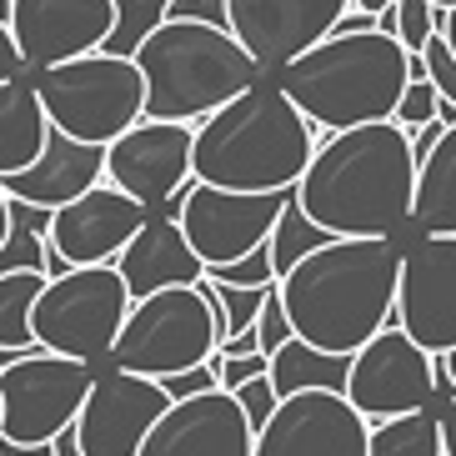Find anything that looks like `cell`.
<instances>
[{
	"mask_svg": "<svg viewBox=\"0 0 456 456\" xmlns=\"http://www.w3.org/2000/svg\"><path fill=\"white\" fill-rule=\"evenodd\" d=\"M396 236H326L276 276V296L301 341L351 356L371 331L396 322Z\"/></svg>",
	"mask_w": 456,
	"mask_h": 456,
	"instance_id": "1",
	"label": "cell"
},
{
	"mask_svg": "<svg viewBox=\"0 0 456 456\" xmlns=\"http://www.w3.org/2000/svg\"><path fill=\"white\" fill-rule=\"evenodd\" d=\"M411 135L396 121L336 131L296 175V206L331 236H396L411 226Z\"/></svg>",
	"mask_w": 456,
	"mask_h": 456,
	"instance_id": "2",
	"label": "cell"
},
{
	"mask_svg": "<svg viewBox=\"0 0 456 456\" xmlns=\"http://www.w3.org/2000/svg\"><path fill=\"white\" fill-rule=\"evenodd\" d=\"M316 151V126L281 86L251 81L191 135V175L231 191H291Z\"/></svg>",
	"mask_w": 456,
	"mask_h": 456,
	"instance_id": "3",
	"label": "cell"
},
{
	"mask_svg": "<svg viewBox=\"0 0 456 456\" xmlns=\"http://www.w3.org/2000/svg\"><path fill=\"white\" fill-rule=\"evenodd\" d=\"M281 86L296 101V110L322 131H346L366 121H391V106L406 76V45L387 30H346V36H322L306 51L281 61Z\"/></svg>",
	"mask_w": 456,
	"mask_h": 456,
	"instance_id": "4",
	"label": "cell"
},
{
	"mask_svg": "<svg viewBox=\"0 0 456 456\" xmlns=\"http://www.w3.org/2000/svg\"><path fill=\"white\" fill-rule=\"evenodd\" d=\"M135 66L146 81V116H171V121H201L206 110L261 81V66L226 26L181 20V15H166L135 45Z\"/></svg>",
	"mask_w": 456,
	"mask_h": 456,
	"instance_id": "5",
	"label": "cell"
},
{
	"mask_svg": "<svg viewBox=\"0 0 456 456\" xmlns=\"http://www.w3.org/2000/svg\"><path fill=\"white\" fill-rule=\"evenodd\" d=\"M30 86H36L45 121L55 131L95 141V146H106L110 135H121L131 121L146 116V81H141L135 55H110L101 45L41 66L30 76Z\"/></svg>",
	"mask_w": 456,
	"mask_h": 456,
	"instance_id": "6",
	"label": "cell"
},
{
	"mask_svg": "<svg viewBox=\"0 0 456 456\" xmlns=\"http://www.w3.org/2000/svg\"><path fill=\"white\" fill-rule=\"evenodd\" d=\"M131 291L121 271L110 266H66L61 276H45L30 306V336L45 351L76 356V362H101L110 356V341L126 322Z\"/></svg>",
	"mask_w": 456,
	"mask_h": 456,
	"instance_id": "7",
	"label": "cell"
},
{
	"mask_svg": "<svg viewBox=\"0 0 456 456\" xmlns=\"http://www.w3.org/2000/svg\"><path fill=\"white\" fill-rule=\"evenodd\" d=\"M216 351V311L191 286H161V291L131 296L126 322L110 341V366L141 376H166L196 366Z\"/></svg>",
	"mask_w": 456,
	"mask_h": 456,
	"instance_id": "8",
	"label": "cell"
},
{
	"mask_svg": "<svg viewBox=\"0 0 456 456\" xmlns=\"http://www.w3.org/2000/svg\"><path fill=\"white\" fill-rule=\"evenodd\" d=\"M286 196L291 191H231V186H211V181L191 175L186 186L175 191L171 201H161L156 211L175 216V226L186 231V241L201 256V266H221V261H236V256H246L251 246L266 241Z\"/></svg>",
	"mask_w": 456,
	"mask_h": 456,
	"instance_id": "9",
	"label": "cell"
},
{
	"mask_svg": "<svg viewBox=\"0 0 456 456\" xmlns=\"http://www.w3.org/2000/svg\"><path fill=\"white\" fill-rule=\"evenodd\" d=\"M91 387V362L61 351H26L0 366V436L11 442H51L61 427L76 421Z\"/></svg>",
	"mask_w": 456,
	"mask_h": 456,
	"instance_id": "10",
	"label": "cell"
},
{
	"mask_svg": "<svg viewBox=\"0 0 456 456\" xmlns=\"http://www.w3.org/2000/svg\"><path fill=\"white\" fill-rule=\"evenodd\" d=\"M341 391L366 421L431 406V396H436V356L421 341H411L396 322H387L346 356V387Z\"/></svg>",
	"mask_w": 456,
	"mask_h": 456,
	"instance_id": "11",
	"label": "cell"
},
{
	"mask_svg": "<svg viewBox=\"0 0 456 456\" xmlns=\"http://www.w3.org/2000/svg\"><path fill=\"white\" fill-rule=\"evenodd\" d=\"M366 427L371 421L346 402V391H286L256 431L251 456H366Z\"/></svg>",
	"mask_w": 456,
	"mask_h": 456,
	"instance_id": "12",
	"label": "cell"
},
{
	"mask_svg": "<svg viewBox=\"0 0 456 456\" xmlns=\"http://www.w3.org/2000/svg\"><path fill=\"white\" fill-rule=\"evenodd\" d=\"M396 326L431 356L456 346V231H421L416 246H402Z\"/></svg>",
	"mask_w": 456,
	"mask_h": 456,
	"instance_id": "13",
	"label": "cell"
},
{
	"mask_svg": "<svg viewBox=\"0 0 456 456\" xmlns=\"http://www.w3.org/2000/svg\"><path fill=\"white\" fill-rule=\"evenodd\" d=\"M166 406L171 396L156 376L110 366V371H91V387H86V402L70 431L86 456H135V446L146 442V431L156 427Z\"/></svg>",
	"mask_w": 456,
	"mask_h": 456,
	"instance_id": "14",
	"label": "cell"
},
{
	"mask_svg": "<svg viewBox=\"0 0 456 456\" xmlns=\"http://www.w3.org/2000/svg\"><path fill=\"white\" fill-rule=\"evenodd\" d=\"M191 135H196V121L141 116L106 141V181L156 211L191 181Z\"/></svg>",
	"mask_w": 456,
	"mask_h": 456,
	"instance_id": "15",
	"label": "cell"
},
{
	"mask_svg": "<svg viewBox=\"0 0 456 456\" xmlns=\"http://www.w3.org/2000/svg\"><path fill=\"white\" fill-rule=\"evenodd\" d=\"M151 206L126 196L121 186H110L106 175L86 186L81 196H70L66 206H51V226H45V246H51L66 266H106L116 261L126 241H131Z\"/></svg>",
	"mask_w": 456,
	"mask_h": 456,
	"instance_id": "16",
	"label": "cell"
},
{
	"mask_svg": "<svg viewBox=\"0 0 456 456\" xmlns=\"http://www.w3.org/2000/svg\"><path fill=\"white\" fill-rule=\"evenodd\" d=\"M251 442L256 431L246 427L236 396L226 387H211L166 406L135 456H251Z\"/></svg>",
	"mask_w": 456,
	"mask_h": 456,
	"instance_id": "17",
	"label": "cell"
},
{
	"mask_svg": "<svg viewBox=\"0 0 456 456\" xmlns=\"http://www.w3.org/2000/svg\"><path fill=\"white\" fill-rule=\"evenodd\" d=\"M110 15H116L110 0H11L5 26H11L26 70H41L81 51H95L106 41Z\"/></svg>",
	"mask_w": 456,
	"mask_h": 456,
	"instance_id": "18",
	"label": "cell"
},
{
	"mask_svg": "<svg viewBox=\"0 0 456 456\" xmlns=\"http://www.w3.org/2000/svg\"><path fill=\"white\" fill-rule=\"evenodd\" d=\"M346 5L351 0H226V30L266 70L322 41Z\"/></svg>",
	"mask_w": 456,
	"mask_h": 456,
	"instance_id": "19",
	"label": "cell"
},
{
	"mask_svg": "<svg viewBox=\"0 0 456 456\" xmlns=\"http://www.w3.org/2000/svg\"><path fill=\"white\" fill-rule=\"evenodd\" d=\"M106 175V146L95 141H76L66 131H45L41 156L20 171L0 175V191L15 201H36V206H66L70 196H81L86 186H95Z\"/></svg>",
	"mask_w": 456,
	"mask_h": 456,
	"instance_id": "20",
	"label": "cell"
},
{
	"mask_svg": "<svg viewBox=\"0 0 456 456\" xmlns=\"http://www.w3.org/2000/svg\"><path fill=\"white\" fill-rule=\"evenodd\" d=\"M110 266L121 271L131 296L161 291V286H191L206 276L201 256L191 251V241H186V231L175 226V216H166V211H151L141 221V231L116 251Z\"/></svg>",
	"mask_w": 456,
	"mask_h": 456,
	"instance_id": "21",
	"label": "cell"
},
{
	"mask_svg": "<svg viewBox=\"0 0 456 456\" xmlns=\"http://www.w3.org/2000/svg\"><path fill=\"white\" fill-rule=\"evenodd\" d=\"M45 131H51V121H45L41 95H36L30 76L0 81V175H11L36 161L45 146Z\"/></svg>",
	"mask_w": 456,
	"mask_h": 456,
	"instance_id": "22",
	"label": "cell"
},
{
	"mask_svg": "<svg viewBox=\"0 0 456 456\" xmlns=\"http://www.w3.org/2000/svg\"><path fill=\"white\" fill-rule=\"evenodd\" d=\"M411 221L421 231H456V121L436 135V146L416 161Z\"/></svg>",
	"mask_w": 456,
	"mask_h": 456,
	"instance_id": "23",
	"label": "cell"
},
{
	"mask_svg": "<svg viewBox=\"0 0 456 456\" xmlns=\"http://www.w3.org/2000/svg\"><path fill=\"white\" fill-rule=\"evenodd\" d=\"M266 376H271V387H276V396L306 391V387L341 391L346 387V356H341V351L311 346V341H301V336H286L281 346L266 356Z\"/></svg>",
	"mask_w": 456,
	"mask_h": 456,
	"instance_id": "24",
	"label": "cell"
},
{
	"mask_svg": "<svg viewBox=\"0 0 456 456\" xmlns=\"http://www.w3.org/2000/svg\"><path fill=\"white\" fill-rule=\"evenodd\" d=\"M366 456H442L436 411L416 406V411L371 421V427H366Z\"/></svg>",
	"mask_w": 456,
	"mask_h": 456,
	"instance_id": "25",
	"label": "cell"
},
{
	"mask_svg": "<svg viewBox=\"0 0 456 456\" xmlns=\"http://www.w3.org/2000/svg\"><path fill=\"white\" fill-rule=\"evenodd\" d=\"M45 286V271H0V346L36 351L41 341L30 336V306Z\"/></svg>",
	"mask_w": 456,
	"mask_h": 456,
	"instance_id": "26",
	"label": "cell"
},
{
	"mask_svg": "<svg viewBox=\"0 0 456 456\" xmlns=\"http://www.w3.org/2000/svg\"><path fill=\"white\" fill-rule=\"evenodd\" d=\"M326 236H331V231L316 226V221H311V216L301 211V206H296V196H286V206L276 211V226H271V236H266L276 276H281V271H291L306 251H316V246H322Z\"/></svg>",
	"mask_w": 456,
	"mask_h": 456,
	"instance_id": "27",
	"label": "cell"
},
{
	"mask_svg": "<svg viewBox=\"0 0 456 456\" xmlns=\"http://www.w3.org/2000/svg\"><path fill=\"white\" fill-rule=\"evenodd\" d=\"M110 30L106 41H101V51L110 55H135V45L146 41L151 30L166 20V11H171V0H110Z\"/></svg>",
	"mask_w": 456,
	"mask_h": 456,
	"instance_id": "28",
	"label": "cell"
},
{
	"mask_svg": "<svg viewBox=\"0 0 456 456\" xmlns=\"http://www.w3.org/2000/svg\"><path fill=\"white\" fill-rule=\"evenodd\" d=\"M206 276L221 286H271L276 281V266H271V246H251L246 256H236V261H221V266H206Z\"/></svg>",
	"mask_w": 456,
	"mask_h": 456,
	"instance_id": "29",
	"label": "cell"
},
{
	"mask_svg": "<svg viewBox=\"0 0 456 456\" xmlns=\"http://www.w3.org/2000/svg\"><path fill=\"white\" fill-rule=\"evenodd\" d=\"M221 286V281H216ZM276 286V281H271ZM271 286H221V341L236 331H251L256 311H261V301H266Z\"/></svg>",
	"mask_w": 456,
	"mask_h": 456,
	"instance_id": "30",
	"label": "cell"
},
{
	"mask_svg": "<svg viewBox=\"0 0 456 456\" xmlns=\"http://www.w3.org/2000/svg\"><path fill=\"white\" fill-rule=\"evenodd\" d=\"M231 396H236V406H241V416H246V427L251 431H261L266 427V416L276 411V387H271V376L266 371H256V376H246L241 387H231Z\"/></svg>",
	"mask_w": 456,
	"mask_h": 456,
	"instance_id": "31",
	"label": "cell"
},
{
	"mask_svg": "<svg viewBox=\"0 0 456 456\" xmlns=\"http://www.w3.org/2000/svg\"><path fill=\"white\" fill-rule=\"evenodd\" d=\"M431 116H436V86L406 81L402 95H396V106H391V121L402 126V131H416V126H427Z\"/></svg>",
	"mask_w": 456,
	"mask_h": 456,
	"instance_id": "32",
	"label": "cell"
},
{
	"mask_svg": "<svg viewBox=\"0 0 456 456\" xmlns=\"http://www.w3.org/2000/svg\"><path fill=\"white\" fill-rule=\"evenodd\" d=\"M431 30H436V5L431 0H396V41L406 51H421Z\"/></svg>",
	"mask_w": 456,
	"mask_h": 456,
	"instance_id": "33",
	"label": "cell"
},
{
	"mask_svg": "<svg viewBox=\"0 0 456 456\" xmlns=\"http://www.w3.org/2000/svg\"><path fill=\"white\" fill-rule=\"evenodd\" d=\"M251 331H256V346L266 351H276L286 341V336H296L291 331V322H286V306H281V296H276V286L266 291V301H261V311H256V322H251Z\"/></svg>",
	"mask_w": 456,
	"mask_h": 456,
	"instance_id": "34",
	"label": "cell"
},
{
	"mask_svg": "<svg viewBox=\"0 0 456 456\" xmlns=\"http://www.w3.org/2000/svg\"><path fill=\"white\" fill-rule=\"evenodd\" d=\"M421 55H427V81L436 86V95H442V101H452V106H456V55L446 51V41L436 36V30L427 36Z\"/></svg>",
	"mask_w": 456,
	"mask_h": 456,
	"instance_id": "35",
	"label": "cell"
},
{
	"mask_svg": "<svg viewBox=\"0 0 456 456\" xmlns=\"http://www.w3.org/2000/svg\"><path fill=\"white\" fill-rule=\"evenodd\" d=\"M156 381H161V391L171 396V402H181V396H196V391H211V387H216V351L206 356V362L181 366V371H166V376H156Z\"/></svg>",
	"mask_w": 456,
	"mask_h": 456,
	"instance_id": "36",
	"label": "cell"
},
{
	"mask_svg": "<svg viewBox=\"0 0 456 456\" xmlns=\"http://www.w3.org/2000/svg\"><path fill=\"white\" fill-rule=\"evenodd\" d=\"M256 371H266V351H246V356H221V351H216V387L231 391Z\"/></svg>",
	"mask_w": 456,
	"mask_h": 456,
	"instance_id": "37",
	"label": "cell"
},
{
	"mask_svg": "<svg viewBox=\"0 0 456 456\" xmlns=\"http://www.w3.org/2000/svg\"><path fill=\"white\" fill-rule=\"evenodd\" d=\"M166 15H181V20H206V26H226V0H171Z\"/></svg>",
	"mask_w": 456,
	"mask_h": 456,
	"instance_id": "38",
	"label": "cell"
},
{
	"mask_svg": "<svg viewBox=\"0 0 456 456\" xmlns=\"http://www.w3.org/2000/svg\"><path fill=\"white\" fill-rule=\"evenodd\" d=\"M11 76H26V61L15 51V36L5 26V15H0V81H11Z\"/></svg>",
	"mask_w": 456,
	"mask_h": 456,
	"instance_id": "39",
	"label": "cell"
},
{
	"mask_svg": "<svg viewBox=\"0 0 456 456\" xmlns=\"http://www.w3.org/2000/svg\"><path fill=\"white\" fill-rule=\"evenodd\" d=\"M436 427H442V456H456V396L436 411Z\"/></svg>",
	"mask_w": 456,
	"mask_h": 456,
	"instance_id": "40",
	"label": "cell"
},
{
	"mask_svg": "<svg viewBox=\"0 0 456 456\" xmlns=\"http://www.w3.org/2000/svg\"><path fill=\"white\" fill-rule=\"evenodd\" d=\"M436 366H442V371H446V381L456 387V346H452V351H442V356H436Z\"/></svg>",
	"mask_w": 456,
	"mask_h": 456,
	"instance_id": "41",
	"label": "cell"
},
{
	"mask_svg": "<svg viewBox=\"0 0 456 456\" xmlns=\"http://www.w3.org/2000/svg\"><path fill=\"white\" fill-rule=\"evenodd\" d=\"M351 5H356V11H387V5H396V0H351Z\"/></svg>",
	"mask_w": 456,
	"mask_h": 456,
	"instance_id": "42",
	"label": "cell"
},
{
	"mask_svg": "<svg viewBox=\"0 0 456 456\" xmlns=\"http://www.w3.org/2000/svg\"><path fill=\"white\" fill-rule=\"evenodd\" d=\"M5 221H11V196L0 191V236H5Z\"/></svg>",
	"mask_w": 456,
	"mask_h": 456,
	"instance_id": "43",
	"label": "cell"
},
{
	"mask_svg": "<svg viewBox=\"0 0 456 456\" xmlns=\"http://www.w3.org/2000/svg\"><path fill=\"white\" fill-rule=\"evenodd\" d=\"M431 5H436V11H446V5H456V0H431Z\"/></svg>",
	"mask_w": 456,
	"mask_h": 456,
	"instance_id": "44",
	"label": "cell"
},
{
	"mask_svg": "<svg viewBox=\"0 0 456 456\" xmlns=\"http://www.w3.org/2000/svg\"><path fill=\"white\" fill-rule=\"evenodd\" d=\"M5 11H11V0H0V15H5Z\"/></svg>",
	"mask_w": 456,
	"mask_h": 456,
	"instance_id": "45",
	"label": "cell"
}]
</instances>
